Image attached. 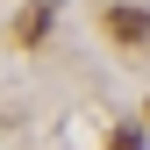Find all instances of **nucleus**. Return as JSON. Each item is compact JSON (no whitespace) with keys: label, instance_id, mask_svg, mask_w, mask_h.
Here are the masks:
<instances>
[{"label":"nucleus","instance_id":"nucleus-1","mask_svg":"<svg viewBox=\"0 0 150 150\" xmlns=\"http://www.w3.org/2000/svg\"><path fill=\"white\" fill-rule=\"evenodd\" d=\"M107 29H115L122 43H143V29H150V14H143V7H115V14H107Z\"/></svg>","mask_w":150,"mask_h":150},{"label":"nucleus","instance_id":"nucleus-2","mask_svg":"<svg viewBox=\"0 0 150 150\" xmlns=\"http://www.w3.org/2000/svg\"><path fill=\"white\" fill-rule=\"evenodd\" d=\"M43 29H50V0H29V7H22V36L36 43V36H43Z\"/></svg>","mask_w":150,"mask_h":150},{"label":"nucleus","instance_id":"nucleus-3","mask_svg":"<svg viewBox=\"0 0 150 150\" xmlns=\"http://www.w3.org/2000/svg\"><path fill=\"white\" fill-rule=\"evenodd\" d=\"M115 150H143V136L136 129H115Z\"/></svg>","mask_w":150,"mask_h":150}]
</instances>
